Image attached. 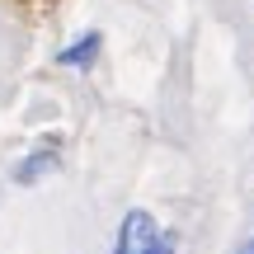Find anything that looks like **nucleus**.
Returning a JSON list of instances; mask_svg holds the SVG:
<instances>
[{
    "label": "nucleus",
    "instance_id": "obj_1",
    "mask_svg": "<svg viewBox=\"0 0 254 254\" xmlns=\"http://www.w3.org/2000/svg\"><path fill=\"white\" fill-rule=\"evenodd\" d=\"M113 254H174V236H165L160 226H155L151 212H127L123 226H118V245Z\"/></svg>",
    "mask_w": 254,
    "mask_h": 254
},
{
    "label": "nucleus",
    "instance_id": "obj_2",
    "mask_svg": "<svg viewBox=\"0 0 254 254\" xmlns=\"http://www.w3.org/2000/svg\"><path fill=\"white\" fill-rule=\"evenodd\" d=\"M99 47H104V33H85V38H75L57 62H62V66H75V71H90L94 57H99Z\"/></svg>",
    "mask_w": 254,
    "mask_h": 254
},
{
    "label": "nucleus",
    "instance_id": "obj_3",
    "mask_svg": "<svg viewBox=\"0 0 254 254\" xmlns=\"http://www.w3.org/2000/svg\"><path fill=\"white\" fill-rule=\"evenodd\" d=\"M57 170H62L57 151H33L24 165H14V184H38L43 174H57Z\"/></svg>",
    "mask_w": 254,
    "mask_h": 254
},
{
    "label": "nucleus",
    "instance_id": "obj_4",
    "mask_svg": "<svg viewBox=\"0 0 254 254\" xmlns=\"http://www.w3.org/2000/svg\"><path fill=\"white\" fill-rule=\"evenodd\" d=\"M236 254H254V240H245V245H240V250H236Z\"/></svg>",
    "mask_w": 254,
    "mask_h": 254
}]
</instances>
